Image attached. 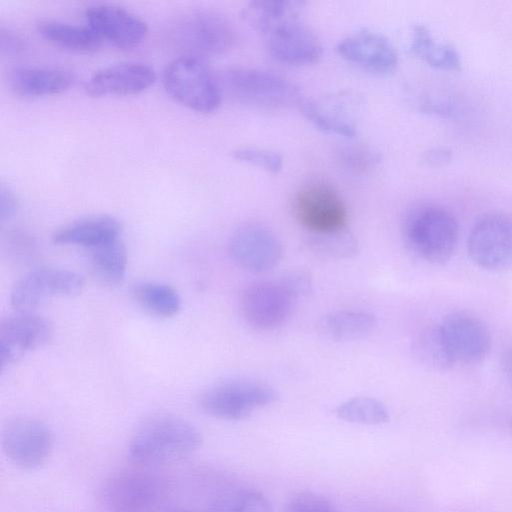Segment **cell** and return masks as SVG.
<instances>
[{
    "mask_svg": "<svg viewBox=\"0 0 512 512\" xmlns=\"http://www.w3.org/2000/svg\"><path fill=\"white\" fill-rule=\"evenodd\" d=\"M220 501L228 512H272L267 497L256 490H241Z\"/></svg>",
    "mask_w": 512,
    "mask_h": 512,
    "instance_id": "obj_33",
    "label": "cell"
},
{
    "mask_svg": "<svg viewBox=\"0 0 512 512\" xmlns=\"http://www.w3.org/2000/svg\"><path fill=\"white\" fill-rule=\"evenodd\" d=\"M162 82L175 101L196 112H213L221 103L220 81L204 59L180 55L166 66Z\"/></svg>",
    "mask_w": 512,
    "mask_h": 512,
    "instance_id": "obj_5",
    "label": "cell"
},
{
    "mask_svg": "<svg viewBox=\"0 0 512 512\" xmlns=\"http://www.w3.org/2000/svg\"><path fill=\"white\" fill-rule=\"evenodd\" d=\"M265 37L268 53L283 64L309 65L317 62L322 55L320 40L300 19L277 27Z\"/></svg>",
    "mask_w": 512,
    "mask_h": 512,
    "instance_id": "obj_18",
    "label": "cell"
},
{
    "mask_svg": "<svg viewBox=\"0 0 512 512\" xmlns=\"http://www.w3.org/2000/svg\"><path fill=\"white\" fill-rule=\"evenodd\" d=\"M26 41L15 31L0 28V53L3 56L14 57L20 55L26 49Z\"/></svg>",
    "mask_w": 512,
    "mask_h": 512,
    "instance_id": "obj_38",
    "label": "cell"
},
{
    "mask_svg": "<svg viewBox=\"0 0 512 512\" xmlns=\"http://www.w3.org/2000/svg\"><path fill=\"white\" fill-rule=\"evenodd\" d=\"M52 323L34 311H18L0 322V373L27 353L45 346L53 336Z\"/></svg>",
    "mask_w": 512,
    "mask_h": 512,
    "instance_id": "obj_11",
    "label": "cell"
},
{
    "mask_svg": "<svg viewBox=\"0 0 512 512\" xmlns=\"http://www.w3.org/2000/svg\"><path fill=\"white\" fill-rule=\"evenodd\" d=\"M86 24L113 46L128 50L146 37L147 24L131 11L110 4H94L85 10Z\"/></svg>",
    "mask_w": 512,
    "mask_h": 512,
    "instance_id": "obj_16",
    "label": "cell"
},
{
    "mask_svg": "<svg viewBox=\"0 0 512 512\" xmlns=\"http://www.w3.org/2000/svg\"><path fill=\"white\" fill-rule=\"evenodd\" d=\"M278 281L296 301L309 296L313 291L312 275L304 268L290 270Z\"/></svg>",
    "mask_w": 512,
    "mask_h": 512,
    "instance_id": "obj_36",
    "label": "cell"
},
{
    "mask_svg": "<svg viewBox=\"0 0 512 512\" xmlns=\"http://www.w3.org/2000/svg\"><path fill=\"white\" fill-rule=\"evenodd\" d=\"M414 356L423 365L437 370H449L456 362L439 325L422 330L413 340Z\"/></svg>",
    "mask_w": 512,
    "mask_h": 512,
    "instance_id": "obj_30",
    "label": "cell"
},
{
    "mask_svg": "<svg viewBox=\"0 0 512 512\" xmlns=\"http://www.w3.org/2000/svg\"><path fill=\"white\" fill-rule=\"evenodd\" d=\"M277 399L278 392L267 384L229 380L214 384L203 391L199 397V406L205 414L213 418L238 421Z\"/></svg>",
    "mask_w": 512,
    "mask_h": 512,
    "instance_id": "obj_6",
    "label": "cell"
},
{
    "mask_svg": "<svg viewBox=\"0 0 512 512\" xmlns=\"http://www.w3.org/2000/svg\"><path fill=\"white\" fill-rule=\"evenodd\" d=\"M229 251L233 260L250 273H264L273 269L282 257V245L269 229L247 224L232 235Z\"/></svg>",
    "mask_w": 512,
    "mask_h": 512,
    "instance_id": "obj_15",
    "label": "cell"
},
{
    "mask_svg": "<svg viewBox=\"0 0 512 512\" xmlns=\"http://www.w3.org/2000/svg\"><path fill=\"white\" fill-rule=\"evenodd\" d=\"M156 78L155 70L146 63L122 62L95 72L84 89L94 97L134 95L151 87Z\"/></svg>",
    "mask_w": 512,
    "mask_h": 512,
    "instance_id": "obj_20",
    "label": "cell"
},
{
    "mask_svg": "<svg viewBox=\"0 0 512 512\" xmlns=\"http://www.w3.org/2000/svg\"><path fill=\"white\" fill-rule=\"evenodd\" d=\"M84 286V278L72 270L40 267L17 281L11 291L10 303L15 310L34 311L54 298L77 295Z\"/></svg>",
    "mask_w": 512,
    "mask_h": 512,
    "instance_id": "obj_8",
    "label": "cell"
},
{
    "mask_svg": "<svg viewBox=\"0 0 512 512\" xmlns=\"http://www.w3.org/2000/svg\"><path fill=\"white\" fill-rule=\"evenodd\" d=\"M201 443V433L192 423L178 416L160 414L138 426L127 452L136 464L160 465L188 457Z\"/></svg>",
    "mask_w": 512,
    "mask_h": 512,
    "instance_id": "obj_1",
    "label": "cell"
},
{
    "mask_svg": "<svg viewBox=\"0 0 512 512\" xmlns=\"http://www.w3.org/2000/svg\"><path fill=\"white\" fill-rule=\"evenodd\" d=\"M169 39L181 55L201 59L229 52L235 45L236 30L224 15L212 10H194L171 26Z\"/></svg>",
    "mask_w": 512,
    "mask_h": 512,
    "instance_id": "obj_4",
    "label": "cell"
},
{
    "mask_svg": "<svg viewBox=\"0 0 512 512\" xmlns=\"http://www.w3.org/2000/svg\"><path fill=\"white\" fill-rule=\"evenodd\" d=\"M452 157V152L446 147H434L427 150L423 155V160L429 165H443Z\"/></svg>",
    "mask_w": 512,
    "mask_h": 512,
    "instance_id": "obj_41",
    "label": "cell"
},
{
    "mask_svg": "<svg viewBox=\"0 0 512 512\" xmlns=\"http://www.w3.org/2000/svg\"><path fill=\"white\" fill-rule=\"evenodd\" d=\"M402 238L415 257L431 264H444L451 259L458 243V221L440 204L418 203L404 216Z\"/></svg>",
    "mask_w": 512,
    "mask_h": 512,
    "instance_id": "obj_2",
    "label": "cell"
},
{
    "mask_svg": "<svg viewBox=\"0 0 512 512\" xmlns=\"http://www.w3.org/2000/svg\"><path fill=\"white\" fill-rule=\"evenodd\" d=\"M299 107L305 118L321 131L351 139L357 134L364 100L354 91L342 90L304 99Z\"/></svg>",
    "mask_w": 512,
    "mask_h": 512,
    "instance_id": "obj_10",
    "label": "cell"
},
{
    "mask_svg": "<svg viewBox=\"0 0 512 512\" xmlns=\"http://www.w3.org/2000/svg\"><path fill=\"white\" fill-rule=\"evenodd\" d=\"M120 222L109 215H92L77 219L57 229L52 240L57 245H74L84 249L121 237Z\"/></svg>",
    "mask_w": 512,
    "mask_h": 512,
    "instance_id": "obj_22",
    "label": "cell"
},
{
    "mask_svg": "<svg viewBox=\"0 0 512 512\" xmlns=\"http://www.w3.org/2000/svg\"><path fill=\"white\" fill-rule=\"evenodd\" d=\"M411 52L430 66L447 71L458 70L461 58L456 48L436 41L430 31L421 24L412 28Z\"/></svg>",
    "mask_w": 512,
    "mask_h": 512,
    "instance_id": "obj_28",
    "label": "cell"
},
{
    "mask_svg": "<svg viewBox=\"0 0 512 512\" xmlns=\"http://www.w3.org/2000/svg\"><path fill=\"white\" fill-rule=\"evenodd\" d=\"M89 273L104 286L120 284L127 270V250L121 237L84 249Z\"/></svg>",
    "mask_w": 512,
    "mask_h": 512,
    "instance_id": "obj_24",
    "label": "cell"
},
{
    "mask_svg": "<svg viewBox=\"0 0 512 512\" xmlns=\"http://www.w3.org/2000/svg\"><path fill=\"white\" fill-rule=\"evenodd\" d=\"M75 81L74 74L64 68L19 66L8 72L9 88L23 97H42L61 93Z\"/></svg>",
    "mask_w": 512,
    "mask_h": 512,
    "instance_id": "obj_21",
    "label": "cell"
},
{
    "mask_svg": "<svg viewBox=\"0 0 512 512\" xmlns=\"http://www.w3.org/2000/svg\"><path fill=\"white\" fill-rule=\"evenodd\" d=\"M1 445L13 465L22 470H35L50 456L53 436L49 427L41 420L19 416L4 424Z\"/></svg>",
    "mask_w": 512,
    "mask_h": 512,
    "instance_id": "obj_9",
    "label": "cell"
},
{
    "mask_svg": "<svg viewBox=\"0 0 512 512\" xmlns=\"http://www.w3.org/2000/svg\"><path fill=\"white\" fill-rule=\"evenodd\" d=\"M282 512H337L332 503L324 496L304 491L293 496Z\"/></svg>",
    "mask_w": 512,
    "mask_h": 512,
    "instance_id": "obj_35",
    "label": "cell"
},
{
    "mask_svg": "<svg viewBox=\"0 0 512 512\" xmlns=\"http://www.w3.org/2000/svg\"><path fill=\"white\" fill-rule=\"evenodd\" d=\"M6 244L9 254L20 261L33 257L35 241L31 235L23 231H10L6 238Z\"/></svg>",
    "mask_w": 512,
    "mask_h": 512,
    "instance_id": "obj_37",
    "label": "cell"
},
{
    "mask_svg": "<svg viewBox=\"0 0 512 512\" xmlns=\"http://www.w3.org/2000/svg\"><path fill=\"white\" fill-rule=\"evenodd\" d=\"M304 4L298 0H253L243 9L242 18L266 35L285 23L299 20Z\"/></svg>",
    "mask_w": 512,
    "mask_h": 512,
    "instance_id": "obj_25",
    "label": "cell"
},
{
    "mask_svg": "<svg viewBox=\"0 0 512 512\" xmlns=\"http://www.w3.org/2000/svg\"><path fill=\"white\" fill-rule=\"evenodd\" d=\"M439 326L456 362L476 364L486 358L491 337L478 317L456 311L446 315Z\"/></svg>",
    "mask_w": 512,
    "mask_h": 512,
    "instance_id": "obj_17",
    "label": "cell"
},
{
    "mask_svg": "<svg viewBox=\"0 0 512 512\" xmlns=\"http://www.w3.org/2000/svg\"><path fill=\"white\" fill-rule=\"evenodd\" d=\"M161 512H202V511H196L193 509H188V508H183V507H172V508L164 509Z\"/></svg>",
    "mask_w": 512,
    "mask_h": 512,
    "instance_id": "obj_43",
    "label": "cell"
},
{
    "mask_svg": "<svg viewBox=\"0 0 512 512\" xmlns=\"http://www.w3.org/2000/svg\"><path fill=\"white\" fill-rule=\"evenodd\" d=\"M337 51L346 61L377 74H389L398 65L397 51L389 39L367 29L347 35Z\"/></svg>",
    "mask_w": 512,
    "mask_h": 512,
    "instance_id": "obj_19",
    "label": "cell"
},
{
    "mask_svg": "<svg viewBox=\"0 0 512 512\" xmlns=\"http://www.w3.org/2000/svg\"><path fill=\"white\" fill-rule=\"evenodd\" d=\"M134 302L150 315L169 318L181 309V298L178 292L168 284L142 280L135 282L130 288Z\"/></svg>",
    "mask_w": 512,
    "mask_h": 512,
    "instance_id": "obj_27",
    "label": "cell"
},
{
    "mask_svg": "<svg viewBox=\"0 0 512 512\" xmlns=\"http://www.w3.org/2000/svg\"><path fill=\"white\" fill-rule=\"evenodd\" d=\"M18 200L15 194L5 186L0 189V221L11 219L17 212Z\"/></svg>",
    "mask_w": 512,
    "mask_h": 512,
    "instance_id": "obj_40",
    "label": "cell"
},
{
    "mask_svg": "<svg viewBox=\"0 0 512 512\" xmlns=\"http://www.w3.org/2000/svg\"><path fill=\"white\" fill-rule=\"evenodd\" d=\"M422 112L434 114L441 117H452L455 114L454 105L447 100L437 98L423 99L418 104Z\"/></svg>",
    "mask_w": 512,
    "mask_h": 512,
    "instance_id": "obj_39",
    "label": "cell"
},
{
    "mask_svg": "<svg viewBox=\"0 0 512 512\" xmlns=\"http://www.w3.org/2000/svg\"><path fill=\"white\" fill-rule=\"evenodd\" d=\"M224 89L237 102L262 109L300 106L304 98L297 85L273 71L232 67L219 79Z\"/></svg>",
    "mask_w": 512,
    "mask_h": 512,
    "instance_id": "obj_3",
    "label": "cell"
},
{
    "mask_svg": "<svg viewBox=\"0 0 512 512\" xmlns=\"http://www.w3.org/2000/svg\"><path fill=\"white\" fill-rule=\"evenodd\" d=\"M294 214L308 232L334 230L346 226L347 211L337 191L322 182L304 186L295 196Z\"/></svg>",
    "mask_w": 512,
    "mask_h": 512,
    "instance_id": "obj_14",
    "label": "cell"
},
{
    "mask_svg": "<svg viewBox=\"0 0 512 512\" xmlns=\"http://www.w3.org/2000/svg\"><path fill=\"white\" fill-rule=\"evenodd\" d=\"M304 244L312 254L324 259L352 258L359 250L358 240L347 226L328 231L308 232Z\"/></svg>",
    "mask_w": 512,
    "mask_h": 512,
    "instance_id": "obj_29",
    "label": "cell"
},
{
    "mask_svg": "<svg viewBox=\"0 0 512 512\" xmlns=\"http://www.w3.org/2000/svg\"><path fill=\"white\" fill-rule=\"evenodd\" d=\"M377 318L371 312L359 309H343L321 316L317 326L326 338L347 342L366 338L377 327Z\"/></svg>",
    "mask_w": 512,
    "mask_h": 512,
    "instance_id": "obj_23",
    "label": "cell"
},
{
    "mask_svg": "<svg viewBox=\"0 0 512 512\" xmlns=\"http://www.w3.org/2000/svg\"><path fill=\"white\" fill-rule=\"evenodd\" d=\"M502 368L505 376L512 383V347L508 348L502 356Z\"/></svg>",
    "mask_w": 512,
    "mask_h": 512,
    "instance_id": "obj_42",
    "label": "cell"
},
{
    "mask_svg": "<svg viewBox=\"0 0 512 512\" xmlns=\"http://www.w3.org/2000/svg\"><path fill=\"white\" fill-rule=\"evenodd\" d=\"M511 428H512V422H511Z\"/></svg>",
    "mask_w": 512,
    "mask_h": 512,
    "instance_id": "obj_44",
    "label": "cell"
},
{
    "mask_svg": "<svg viewBox=\"0 0 512 512\" xmlns=\"http://www.w3.org/2000/svg\"><path fill=\"white\" fill-rule=\"evenodd\" d=\"M101 497L106 512H159L163 491L154 477L127 471L108 480Z\"/></svg>",
    "mask_w": 512,
    "mask_h": 512,
    "instance_id": "obj_12",
    "label": "cell"
},
{
    "mask_svg": "<svg viewBox=\"0 0 512 512\" xmlns=\"http://www.w3.org/2000/svg\"><path fill=\"white\" fill-rule=\"evenodd\" d=\"M468 255L480 268L499 272L512 268V216L501 211L482 214L472 225Z\"/></svg>",
    "mask_w": 512,
    "mask_h": 512,
    "instance_id": "obj_7",
    "label": "cell"
},
{
    "mask_svg": "<svg viewBox=\"0 0 512 512\" xmlns=\"http://www.w3.org/2000/svg\"><path fill=\"white\" fill-rule=\"evenodd\" d=\"M381 155L372 147L362 143H348L337 150V161L346 172L363 175L378 166Z\"/></svg>",
    "mask_w": 512,
    "mask_h": 512,
    "instance_id": "obj_32",
    "label": "cell"
},
{
    "mask_svg": "<svg viewBox=\"0 0 512 512\" xmlns=\"http://www.w3.org/2000/svg\"><path fill=\"white\" fill-rule=\"evenodd\" d=\"M37 32L52 44L74 52H95L102 44V39L87 24L43 20L37 24Z\"/></svg>",
    "mask_w": 512,
    "mask_h": 512,
    "instance_id": "obj_26",
    "label": "cell"
},
{
    "mask_svg": "<svg viewBox=\"0 0 512 512\" xmlns=\"http://www.w3.org/2000/svg\"><path fill=\"white\" fill-rule=\"evenodd\" d=\"M296 300L277 282H257L247 286L240 297L245 322L256 330H273L290 317Z\"/></svg>",
    "mask_w": 512,
    "mask_h": 512,
    "instance_id": "obj_13",
    "label": "cell"
},
{
    "mask_svg": "<svg viewBox=\"0 0 512 512\" xmlns=\"http://www.w3.org/2000/svg\"><path fill=\"white\" fill-rule=\"evenodd\" d=\"M337 416L350 423L379 425L389 421L386 406L379 400L358 396L341 403L336 409Z\"/></svg>",
    "mask_w": 512,
    "mask_h": 512,
    "instance_id": "obj_31",
    "label": "cell"
},
{
    "mask_svg": "<svg viewBox=\"0 0 512 512\" xmlns=\"http://www.w3.org/2000/svg\"><path fill=\"white\" fill-rule=\"evenodd\" d=\"M232 155L240 162L258 167L270 173H278L283 168L281 155L267 149L241 147L234 150Z\"/></svg>",
    "mask_w": 512,
    "mask_h": 512,
    "instance_id": "obj_34",
    "label": "cell"
}]
</instances>
